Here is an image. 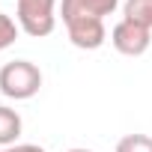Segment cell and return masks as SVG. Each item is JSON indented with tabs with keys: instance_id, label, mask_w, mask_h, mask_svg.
Segmentation results:
<instances>
[{
	"instance_id": "cell-1",
	"label": "cell",
	"mask_w": 152,
	"mask_h": 152,
	"mask_svg": "<svg viewBox=\"0 0 152 152\" xmlns=\"http://www.w3.org/2000/svg\"><path fill=\"white\" fill-rule=\"evenodd\" d=\"M42 90V69L30 60H12L0 69V93L15 102H27Z\"/></svg>"
},
{
	"instance_id": "cell-2",
	"label": "cell",
	"mask_w": 152,
	"mask_h": 152,
	"mask_svg": "<svg viewBox=\"0 0 152 152\" xmlns=\"http://www.w3.org/2000/svg\"><path fill=\"white\" fill-rule=\"evenodd\" d=\"M15 21L30 39H45L57 27V0H15Z\"/></svg>"
},
{
	"instance_id": "cell-3",
	"label": "cell",
	"mask_w": 152,
	"mask_h": 152,
	"mask_svg": "<svg viewBox=\"0 0 152 152\" xmlns=\"http://www.w3.org/2000/svg\"><path fill=\"white\" fill-rule=\"evenodd\" d=\"M110 45L122 54V57H140L149 51L152 45V30L134 24V21H116L113 30H110Z\"/></svg>"
},
{
	"instance_id": "cell-4",
	"label": "cell",
	"mask_w": 152,
	"mask_h": 152,
	"mask_svg": "<svg viewBox=\"0 0 152 152\" xmlns=\"http://www.w3.org/2000/svg\"><path fill=\"white\" fill-rule=\"evenodd\" d=\"M66 33H69V42L81 51H96L107 42L104 21H99V18H75L66 24Z\"/></svg>"
},
{
	"instance_id": "cell-5",
	"label": "cell",
	"mask_w": 152,
	"mask_h": 152,
	"mask_svg": "<svg viewBox=\"0 0 152 152\" xmlns=\"http://www.w3.org/2000/svg\"><path fill=\"white\" fill-rule=\"evenodd\" d=\"M119 6V0H63L60 3V15L63 24L75 21V18H99L104 21L107 15H113Z\"/></svg>"
},
{
	"instance_id": "cell-6",
	"label": "cell",
	"mask_w": 152,
	"mask_h": 152,
	"mask_svg": "<svg viewBox=\"0 0 152 152\" xmlns=\"http://www.w3.org/2000/svg\"><path fill=\"white\" fill-rule=\"evenodd\" d=\"M24 131V122H21V113L6 107V104H0V146H15L18 137Z\"/></svg>"
},
{
	"instance_id": "cell-7",
	"label": "cell",
	"mask_w": 152,
	"mask_h": 152,
	"mask_svg": "<svg viewBox=\"0 0 152 152\" xmlns=\"http://www.w3.org/2000/svg\"><path fill=\"white\" fill-rule=\"evenodd\" d=\"M122 18L152 30V0H125L122 3Z\"/></svg>"
},
{
	"instance_id": "cell-8",
	"label": "cell",
	"mask_w": 152,
	"mask_h": 152,
	"mask_svg": "<svg viewBox=\"0 0 152 152\" xmlns=\"http://www.w3.org/2000/svg\"><path fill=\"white\" fill-rule=\"evenodd\" d=\"M116 152H152V137L149 134H125L116 143Z\"/></svg>"
},
{
	"instance_id": "cell-9",
	"label": "cell",
	"mask_w": 152,
	"mask_h": 152,
	"mask_svg": "<svg viewBox=\"0 0 152 152\" xmlns=\"http://www.w3.org/2000/svg\"><path fill=\"white\" fill-rule=\"evenodd\" d=\"M18 33H21L18 21H12V18H9L6 12H0V51H6L9 45H15Z\"/></svg>"
},
{
	"instance_id": "cell-10",
	"label": "cell",
	"mask_w": 152,
	"mask_h": 152,
	"mask_svg": "<svg viewBox=\"0 0 152 152\" xmlns=\"http://www.w3.org/2000/svg\"><path fill=\"white\" fill-rule=\"evenodd\" d=\"M0 152H48V149H42L39 143H15V146H6Z\"/></svg>"
},
{
	"instance_id": "cell-11",
	"label": "cell",
	"mask_w": 152,
	"mask_h": 152,
	"mask_svg": "<svg viewBox=\"0 0 152 152\" xmlns=\"http://www.w3.org/2000/svg\"><path fill=\"white\" fill-rule=\"evenodd\" d=\"M66 152H93V149H84V146H75V149H66Z\"/></svg>"
}]
</instances>
